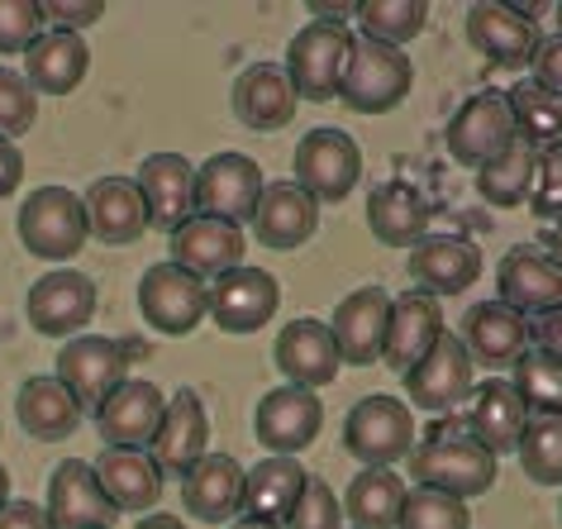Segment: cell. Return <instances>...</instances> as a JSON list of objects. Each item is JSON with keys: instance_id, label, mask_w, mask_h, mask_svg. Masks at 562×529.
Masks as SVG:
<instances>
[{"instance_id": "obj_55", "label": "cell", "mask_w": 562, "mask_h": 529, "mask_svg": "<svg viewBox=\"0 0 562 529\" xmlns=\"http://www.w3.org/2000/svg\"><path fill=\"white\" fill-rule=\"evenodd\" d=\"M229 529H286V525H277V520H252V515H238V520Z\"/></svg>"}, {"instance_id": "obj_14", "label": "cell", "mask_w": 562, "mask_h": 529, "mask_svg": "<svg viewBox=\"0 0 562 529\" xmlns=\"http://www.w3.org/2000/svg\"><path fill=\"white\" fill-rule=\"evenodd\" d=\"M281 286L267 268H234L205 286V315L224 334H252L277 315Z\"/></svg>"}, {"instance_id": "obj_15", "label": "cell", "mask_w": 562, "mask_h": 529, "mask_svg": "<svg viewBox=\"0 0 562 529\" xmlns=\"http://www.w3.org/2000/svg\"><path fill=\"white\" fill-rule=\"evenodd\" d=\"M167 248H172L167 262L201 277L205 286L224 272L244 268V229L229 225V220H215V215H191L181 229L167 234Z\"/></svg>"}, {"instance_id": "obj_26", "label": "cell", "mask_w": 562, "mask_h": 529, "mask_svg": "<svg viewBox=\"0 0 562 529\" xmlns=\"http://www.w3.org/2000/svg\"><path fill=\"white\" fill-rule=\"evenodd\" d=\"M458 339H462V348H468L472 363L510 368L515 358L533 344V334H529V319L519 311H510L505 301H482V305H472V311L462 315Z\"/></svg>"}, {"instance_id": "obj_24", "label": "cell", "mask_w": 562, "mask_h": 529, "mask_svg": "<svg viewBox=\"0 0 562 529\" xmlns=\"http://www.w3.org/2000/svg\"><path fill=\"white\" fill-rule=\"evenodd\" d=\"M525 425H529V410L505 378H486L482 386H472L468 410H462V429H468L482 449H491L496 458L515 453L519 439H525Z\"/></svg>"}, {"instance_id": "obj_50", "label": "cell", "mask_w": 562, "mask_h": 529, "mask_svg": "<svg viewBox=\"0 0 562 529\" xmlns=\"http://www.w3.org/2000/svg\"><path fill=\"white\" fill-rule=\"evenodd\" d=\"M0 529H53L44 506H34V500H5L0 506Z\"/></svg>"}, {"instance_id": "obj_57", "label": "cell", "mask_w": 562, "mask_h": 529, "mask_svg": "<svg viewBox=\"0 0 562 529\" xmlns=\"http://www.w3.org/2000/svg\"><path fill=\"white\" fill-rule=\"evenodd\" d=\"M558 34H562V5H558Z\"/></svg>"}, {"instance_id": "obj_44", "label": "cell", "mask_w": 562, "mask_h": 529, "mask_svg": "<svg viewBox=\"0 0 562 529\" xmlns=\"http://www.w3.org/2000/svg\"><path fill=\"white\" fill-rule=\"evenodd\" d=\"M34 120H38V91L24 81V72L0 67V134L20 138L34 130Z\"/></svg>"}, {"instance_id": "obj_29", "label": "cell", "mask_w": 562, "mask_h": 529, "mask_svg": "<svg viewBox=\"0 0 562 529\" xmlns=\"http://www.w3.org/2000/svg\"><path fill=\"white\" fill-rule=\"evenodd\" d=\"M244 477L248 472L234 463L229 453H205L187 477H181V500L187 515L205 525H229L244 515Z\"/></svg>"}, {"instance_id": "obj_34", "label": "cell", "mask_w": 562, "mask_h": 529, "mask_svg": "<svg viewBox=\"0 0 562 529\" xmlns=\"http://www.w3.org/2000/svg\"><path fill=\"white\" fill-rule=\"evenodd\" d=\"M368 229L386 248H415L429 234V201L411 182H382L368 196Z\"/></svg>"}, {"instance_id": "obj_39", "label": "cell", "mask_w": 562, "mask_h": 529, "mask_svg": "<svg viewBox=\"0 0 562 529\" xmlns=\"http://www.w3.org/2000/svg\"><path fill=\"white\" fill-rule=\"evenodd\" d=\"M505 105H510V120H515V138L533 153H548V148H562V101L548 95L543 87L533 81H519V87L505 91Z\"/></svg>"}, {"instance_id": "obj_58", "label": "cell", "mask_w": 562, "mask_h": 529, "mask_svg": "<svg viewBox=\"0 0 562 529\" xmlns=\"http://www.w3.org/2000/svg\"><path fill=\"white\" fill-rule=\"evenodd\" d=\"M558 515H562V500H558Z\"/></svg>"}, {"instance_id": "obj_2", "label": "cell", "mask_w": 562, "mask_h": 529, "mask_svg": "<svg viewBox=\"0 0 562 529\" xmlns=\"http://www.w3.org/2000/svg\"><path fill=\"white\" fill-rule=\"evenodd\" d=\"M15 234H20V244H24L30 258H44V262L67 268V258H77L81 244L91 239L87 205H81V196L67 191V187H38L20 205Z\"/></svg>"}, {"instance_id": "obj_31", "label": "cell", "mask_w": 562, "mask_h": 529, "mask_svg": "<svg viewBox=\"0 0 562 529\" xmlns=\"http://www.w3.org/2000/svg\"><path fill=\"white\" fill-rule=\"evenodd\" d=\"M87 229L101 244H134L148 229V205L134 177H95L87 187Z\"/></svg>"}, {"instance_id": "obj_9", "label": "cell", "mask_w": 562, "mask_h": 529, "mask_svg": "<svg viewBox=\"0 0 562 529\" xmlns=\"http://www.w3.org/2000/svg\"><path fill=\"white\" fill-rule=\"evenodd\" d=\"M262 167L248 153H215L195 167V215H215L229 225H252V211L262 201Z\"/></svg>"}, {"instance_id": "obj_21", "label": "cell", "mask_w": 562, "mask_h": 529, "mask_svg": "<svg viewBox=\"0 0 562 529\" xmlns=\"http://www.w3.org/2000/svg\"><path fill=\"white\" fill-rule=\"evenodd\" d=\"M44 515H48L53 529H110L120 510L105 500L91 463H81V458H63V463L53 468V477H48Z\"/></svg>"}, {"instance_id": "obj_54", "label": "cell", "mask_w": 562, "mask_h": 529, "mask_svg": "<svg viewBox=\"0 0 562 529\" xmlns=\"http://www.w3.org/2000/svg\"><path fill=\"white\" fill-rule=\"evenodd\" d=\"M134 529H187L177 520V515H148V520H138Z\"/></svg>"}, {"instance_id": "obj_30", "label": "cell", "mask_w": 562, "mask_h": 529, "mask_svg": "<svg viewBox=\"0 0 562 529\" xmlns=\"http://www.w3.org/2000/svg\"><path fill=\"white\" fill-rule=\"evenodd\" d=\"M315 229H319V201L305 196L291 177L262 187V201H258V211H252V234H258L262 248L286 254V248H301Z\"/></svg>"}, {"instance_id": "obj_3", "label": "cell", "mask_w": 562, "mask_h": 529, "mask_svg": "<svg viewBox=\"0 0 562 529\" xmlns=\"http://www.w3.org/2000/svg\"><path fill=\"white\" fill-rule=\"evenodd\" d=\"M353 30L344 20H311L305 30L291 34L286 44V63L281 72L296 87L301 101H334L348 67V53H353Z\"/></svg>"}, {"instance_id": "obj_37", "label": "cell", "mask_w": 562, "mask_h": 529, "mask_svg": "<svg viewBox=\"0 0 562 529\" xmlns=\"http://www.w3.org/2000/svg\"><path fill=\"white\" fill-rule=\"evenodd\" d=\"M401 506H405V482L391 468H362L348 482L344 515L353 520V529H396Z\"/></svg>"}, {"instance_id": "obj_5", "label": "cell", "mask_w": 562, "mask_h": 529, "mask_svg": "<svg viewBox=\"0 0 562 529\" xmlns=\"http://www.w3.org/2000/svg\"><path fill=\"white\" fill-rule=\"evenodd\" d=\"M144 358L138 339H105V334H72L58 353V378L63 386H72V396L87 410H95L101 401L115 392L120 382H130V363Z\"/></svg>"}, {"instance_id": "obj_36", "label": "cell", "mask_w": 562, "mask_h": 529, "mask_svg": "<svg viewBox=\"0 0 562 529\" xmlns=\"http://www.w3.org/2000/svg\"><path fill=\"white\" fill-rule=\"evenodd\" d=\"M81 401L72 396V386H63L58 378H30L15 396V415H20V429L44 443H58L67 439L72 429L81 425Z\"/></svg>"}, {"instance_id": "obj_7", "label": "cell", "mask_w": 562, "mask_h": 529, "mask_svg": "<svg viewBox=\"0 0 562 529\" xmlns=\"http://www.w3.org/2000/svg\"><path fill=\"white\" fill-rule=\"evenodd\" d=\"M291 182L319 205H339L362 182V148L344 130H311L291 158Z\"/></svg>"}, {"instance_id": "obj_32", "label": "cell", "mask_w": 562, "mask_h": 529, "mask_svg": "<svg viewBox=\"0 0 562 529\" xmlns=\"http://www.w3.org/2000/svg\"><path fill=\"white\" fill-rule=\"evenodd\" d=\"M87 67H91V48L81 34H67V30H44L38 44L24 53V81L38 91V95H67L87 81Z\"/></svg>"}, {"instance_id": "obj_10", "label": "cell", "mask_w": 562, "mask_h": 529, "mask_svg": "<svg viewBox=\"0 0 562 529\" xmlns=\"http://www.w3.org/2000/svg\"><path fill=\"white\" fill-rule=\"evenodd\" d=\"M448 153L453 162L482 172L486 162H496L505 148L515 144V120H510V105H505V91H482V95H468L458 105V115L448 120Z\"/></svg>"}, {"instance_id": "obj_47", "label": "cell", "mask_w": 562, "mask_h": 529, "mask_svg": "<svg viewBox=\"0 0 562 529\" xmlns=\"http://www.w3.org/2000/svg\"><path fill=\"white\" fill-rule=\"evenodd\" d=\"M339 515H344V506H339V496L329 492V482L311 477L296 500V510H291L286 529H339Z\"/></svg>"}, {"instance_id": "obj_35", "label": "cell", "mask_w": 562, "mask_h": 529, "mask_svg": "<svg viewBox=\"0 0 562 529\" xmlns=\"http://www.w3.org/2000/svg\"><path fill=\"white\" fill-rule=\"evenodd\" d=\"M305 482H311V472H305L296 458L267 453L262 463H252V472L244 477V515L286 525L291 510H296V500H301V492H305Z\"/></svg>"}, {"instance_id": "obj_41", "label": "cell", "mask_w": 562, "mask_h": 529, "mask_svg": "<svg viewBox=\"0 0 562 529\" xmlns=\"http://www.w3.org/2000/svg\"><path fill=\"white\" fill-rule=\"evenodd\" d=\"M358 15V38H372V44H386V48H405L411 38L425 34V20H429V5L425 0H362L353 10Z\"/></svg>"}, {"instance_id": "obj_33", "label": "cell", "mask_w": 562, "mask_h": 529, "mask_svg": "<svg viewBox=\"0 0 562 529\" xmlns=\"http://www.w3.org/2000/svg\"><path fill=\"white\" fill-rule=\"evenodd\" d=\"M95 482L115 510H153L162 496V472L144 449H105L95 458Z\"/></svg>"}, {"instance_id": "obj_40", "label": "cell", "mask_w": 562, "mask_h": 529, "mask_svg": "<svg viewBox=\"0 0 562 529\" xmlns=\"http://www.w3.org/2000/svg\"><path fill=\"white\" fill-rule=\"evenodd\" d=\"M533 167H539V153L525 148V144L515 138V144L505 148L496 162H486L482 172H476V191H482V201L496 205V211H515V205H529Z\"/></svg>"}, {"instance_id": "obj_6", "label": "cell", "mask_w": 562, "mask_h": 529, "mask_svg": "<svg viewBox=\"0 0 562 529\" xmlns=\"http://www.w3.org/2000/svg\"><path fill=\"white\" fill-rule=\"evenodd\" d=\"M344 449L362 468H396L415 449V415L401 396H362L344 420Z\"/></svg>"}, {"instance_id": "obj_19", "label": "cell", "mask_w": 562, "mask_h": 529, "mask_svg": "<svg viewBox=\"0 0 562 529\" xmlns=\"http://www.w3.org/2000/svg\"><path fill=\"white\" fill-rule=\"evenodd\" d=\"M411 277L415 291H425L443 305L448 296H462L482 277V248L462 239V234H425L411 248Z\"/></svg>"}, {"instance_id": "obj_11", "label": "cell", "mask_w": 562, "mask_h": 529, "mask_svg": "<svg viewBox=\"0 0 562 529\" xmlns=\"http://www.w3.org/2000/svg\"><path fill=\"white\" fill-rule=\"evenodd\" d=\"M24 315H30L34 334H48V339H72L91 325L95 315V282L77 268H53L30 286L24 296Z\"/></svg>"}, {"instance_id": "obj_12", "label": "cell", "mask_w": 562, "mask_h": 529, "mask_svg": "<svg viewBox=\"0 0 562 529\" xmlns=\"http://www.w3.org/2000/svg\"><path fill=\"white\" fill-rule=\"evenodd\" d=\"M319 429H325V406L305 386H272L252 410V435L277 458H296L301 449H311Z\"/></svg>"}, {"instance_id": "obj_16", "label": "cell", "mask_w": 562, "mask_h": 529, "mask_svg": "<svg viewBox=\"0 0 562 529\" xmlns=\"http://www.w3.org/2000/svg\"><path fill=\"white\" fill-rule=\"evenodd\" d=\"M148 449H153L148 458L158 463L162 477H187V472L201 463L210 453V415H205L201 392L181 386V392L167 401L162 425H158V435H153Z\"/></svg>"}, {"instance_id": "obj_42", "label": "cell", "mask_w": 562, "mask_h": 529, "mask_svg": "<svg viewBox=\"0 0 562 529\" xmlns=\"http://www.w3.org/2000/svg\"><path fill=\"white\" fill-rule=\"evenodd\" d=\"M515 453L529 482L562 486V420H529Z\"/></svg>"}, {"instance_id": "obj_38", "label": "cell", "mask_w": 562, "mask_h": 529, "mask_svg": "<svg viewBox=\"0 0 562 529\" xmlns=\"http://www.w3.org/2000/svg\"><path fill=\"white\" fill-rule=\"evenodd\" d=\"M510 368V386L525 401L529 420H562V358L548 348H525Z\"/></svg>"}, {"instance_id": "obj_49", "label": "cell", "mask_w": 562, "mask_h": 529, "mask_svg": "<svg viewBox=\"0 0 562 529\" xmlns=\"http://www.w3.org/2000/svg\"><path fill=\"white\" fill-rule=\"evenodd\" d=\"M529 67H533V77H529L533 87H543L548 95H558V101H562V34L539 38V48H533Z\"/></svg>"}, {"instance_id": "obj_45", "label": "cell", "mask_w": 562, "mask_h": 529, "mask_svg": "<svg viewBox=\"0 0 562 529\" xmlns=\"http://www.w3.org/2000/svg\"><path fill=\"white\" fill-rule=\"evenodd\" d=\"M44 34V10L38 0H0V53H30Z\"/></svg>"}, {"instance_id": "obj_52", "label": "cell", "mask_w": 562, "mask_h": 529, "mask_svg": "<svg viewBox=\"0 0 562 529\" xmlns=\"http://www.w3.org/2000/svg\"><path fill=\"white\" fill-rule=\"evenodd\" d=\"M529 334H533V348H548L553 358H562V305L539 315V325H529Z\"/></svg>"}, {"instance_id": "obj_22", "label": "cell", "mask_w": 562, "mask_h": 529, "mask_svg": "<svg viewBox=\"0 0 562 529\" xmlns=\"http://www.w3.org/2000/svg\"><path fill=\"white\" fill-rule=\"evenodd\" d=\"M496 291L519 315H548L562 305V272L539 244H515L496 268Z\"/></svg>"}, {"instance_id": "obj_27", "label": "cell", "mask_w": 562, "mask_h": 529, "mask_svg": "<svg viewBox=\"0 0 562 529\" xmlns=\"http://www.w3.org/2000/svg\"><path fill=\"white\" fill-rule=\"evenodd\" d=\"M296 110H301V95L286 81V72H281V63H252L234 77V115L252 134L286 130Z\"/></svg>"}, {"instance_id": "obj_8", "label": "cell", "mask_w": 562, "mask_h": 529, "mask_svg": "<svg viewBox=\"0 0 562 529\" xmlns=\"http://www.w3.org/2000/svg\"><path fill=\"white\" fill-rule=\"evenodd\" d=\"M472 368L476 363L468 358L462 339L443 329L439 339H434L429 353L401 378L405 382V401H411L415 410H429V415H453V410L468 406V396H472V386H476Z\"/></svg>"}, {"instance_id": "obj_43", "label": "cell", "mask_w": 562, "mask_h": 529, "mask_svg": "<svg viewBox=\"0 0 562 529\" xmlns=\"http://www.w3.org/2000/svg\"><path fill=\"white\" fill-rule=\"evenodd\" d=\"M396 529H472V510H468V500H458V496L411 486L405 506L396 515Z\"/></svg>"}, {"instance_id": "obj_23", "label": "cell", "mask_w": 562, "mask_h": 529, "mask_svg": "<svg viewBox=\"0 0 562 529\" xmlns=\"http://www.w3.org/2000/svg\"><path fill=\"white\" fill-rule=\"evenodd\" d=\"M386 319H391V296L382 286H362L334 305L329 334H334V344H339V358L348 368H372L376 358H382Z\"/></svg>"}, {"instance_id": "obj_51", "label": "cell", "mask_w": 562, "mask_h": 529, "mask_svg": "<svg viewBox=\"0 0 562 529\" xmlns=\"http://www.w3.org/2000/svg\"><path fill=\"white\" fill-rule=\"evenodd\" d=\"M20 182H24V153L15 138L0 134V196H15Z\"/></svg>"}, {"instance_id": "obj_25", "label": "cell", "mask_w": 562, "mask_h": 529, "mask_svg": "<svg viewBox=\"0 0 562 529\" xmlns=\"http://www.w3.org/2000/svg\"><path fill=\"white\" fill-rule=\"evenodd\" d=\"M138 191L148 205V225L158 229H181L195 215V167L181 153H148L138 162Z\"/></svg>"}, {"instance_id": "obj_28", "label": "cell", "mask_w": 562, "mask_h": 529, "mask_svg": "<svg viewBox=\"0 0 562 529\" xmlns=\"http://www.w3.org/2000/svg\"><path fill=\"white\" fill-rule=\"evenodd\" d=\"M443 334V305L425 296V291H405V296H391V319H386V344L382 358L386 368L405 378L419 358L434 348V339Z\"/></svg>"}, {"instance_id": "obj_17", "label": "cell", "mask_w": 562, "mask_h": 529, "mask_svg": "<svg viewBox=\"0 0 562 529\" xmlns=\"http://www.w3.org/2000/svg\"><path fill=\"white\" fill-rule=\"evenodd\" d=\"M277 372L286 378V386H305V392H319V386H334L339 378L344 358H339V344H334V334L325 319H291L286 329L277 334Z\"/></svg>"}, {"instance_id": "obj_1", "label": "cell", "mask_w": 562, "mask_h": 529, "mask_svg": "<svg viewBox=\"0 0 562 529\" xmlns=\"http://www.w3.org/2000/svg\"><path fill=\"white\" fill-rule=\"evenodd\" d=\"M411 477H415V486H425V492L472 500L496 486V453L482 449V443L462 429V415L458 420L443 415V420L429 425L425 443L411 449Z\"/></svg>"}, {"instance_id": "obj_4", "label": "cell", "mask_w": 562, "mask_h": 529, "mask_svg": "<svg viewBox=\"0 0 562 529\" xmlns=\"http://www.w3.org/2000/svg\"><path fill=\"white\" fill-rule=\"evenodd\" d=\"M415 87V67L405 58V48H386L372 38H353L348 53L344 81H339V101L353 115H386L396 110Z\"/></svg>"}, {"instance_id": "obj_56", "label": "cell", "mask_w": 562, "mask_h": 529, "mask_svg": "<svg viewBox=\"0 0 562 529\" xmlns=\"http://www.w3.org/2000/svg\"><path fill=\"white\" fill-rule=\"evenodd\" d=\"M10 500V472H5V463H0V506Z\"/></svg>"}, {"instance_id": "obj_53", "label": "cell", "mask_w": 562, "mask_h": 529, "mask_svg": "<svg viewBox=\"0 0 562 529\" xmlns=\"http://www.w3.org/2000/svg\"><path fill=\"white\" fill-rule=\"evenodd\" d=\"M543 254L558 262V272H562V225H548L543 229Z\"/></svg>"}, {"instance_id": "obj_48", "label": "cell", "mask_w": 562, "mask_h": 529, "mask_svg": "<svg viewBox=\"0 0 562 529\" xmlns=\"http://www.w3.org/2000/svg\"><path fill=\"white\" fill-rule=\"evenodd\" d=\"M38 10H44V30H87V24H95L105 15V5H95V0H87V5H72V0H38Z\"/></svg>"}, {"instance_id": "obj_46", "label": "cell", "mask_w": 562, "mask_h": 529, "mask_svg": "<svg viewBox=\"0 0 562 529\" xmlns=\"http://www.w3.org/2000/svg\"><path fill=\"white\" fill-rule=\"evenodd\" d=\"M529 211L548 220V225H562V148L539 153V167H533V191H529Z\"/></svg>"}, {"instance_id": "obj_13", "label": "cell", "mask_w": 562, "mask_h": 529, "mask_svg": "<svg viewBox=\"0 0 562 529\" xmlns=\"http://www.w3.org/2000/svg\"><path fill=\"white\" fill-rule=\"evenodd\" d=\"M138 315L148 319V329L181 339L205 319V282L177 262H153L138 277Z\"/></svg>"}, {"instance_id": "obj_18", "label": "cell", "mask_w": 562, "mask_h": 529, "mask_svg": "<svg viewBox=\"0 0 562 529\" xmlns=\"http://www.w3.org/2000/svg\"><path fill=\"white\" fill-rule=\"evenodd\" d=\"M539 24L525 5H501V0H482L468 10V44L496 67H529L533 48H539Z\"/></svg>"}, {"instance_id": "obj_20", "label": "cell", "mask_w": 562, "mask_h": 529, "mask_svg": "<svg viewBox=\"0 0 562 529\" xmlns=\"http://www.w3.org/2000/svg\"><path fill=\"white\" fill-rule=\"evenodd\" d=\"M162 410H167V396L158 392L153 382H120L101 406H95V429H101L105 449H148L153 435L162 425Z\"/></svg>"}]
</instances>
